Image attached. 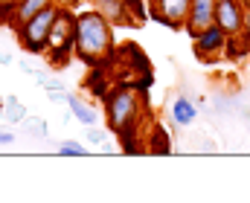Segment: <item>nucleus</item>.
I'll return each instance as SVG.
<instances>
[{
  "mask_svg": "<svg viewBox=\"0 0 250 203\" xmlns=\"http://www.w3.org/2000/svg\"><path fill=\"white\" fill-rule=\"evenodd\" d=\"M76 58L87 67L114 64L117 58L114 23L96 9H84L76 18Z\"/></svg>",
  "mask_w": 250,
  "mask_h": 203,
  "instance_id": "f257e3e1",
  "label": "nucleus"
},
{
  "mask_svg": "<svg viewBox=\"0 0 250 203\" xmlns=\"http://www.w3.org/2000/svg\"><path fill=\"white\" fill-rule=\"evenodd\" d=\"M102 102H105L108 128H111L114 134H123L128 128H140V125H143L146 105L140 102V93H137L131 84H123V81L114 84Z\"/></svg>",
  "mask_w": 250,
  "mask_h": 203,
  "instance_id": "f03ea898",
  "label": "nucleus"
},
{
  "mask_svg": "<svg viewBox=\"0 0 250 203\" xmlns=\"http://www.w3.org/2000/svg\"><path fill=\"white\" fill-rule=\"evenodd\" d=\"M76 9H64L59 6V18L53 23L50 32V47H47V64L50 70H64L73 58H76Z\"/></svg>",
  "mask_w": 250,
  "mask_h": 203,
  "instance_id": "7ed1b4c3",
  "label": "nucleus"
},
{
  "mask_svg": "<svg viewBox=\"0 0 250 203\" xmlns=\"http://www.w3.org/2000/svg\"><path fill=\"white\" fill-rule=\"evenodd\" d=\"M56 18H59V6L53 3V6L41 9L38 15H32L21 29H15V35H18V41H21L23 53H29V55H47L50 32H53Z\"/></svg>",
  "mask_w": 250,
  "mask_h": 203,
  "instance_id": "20e7f679",
  "label": "nucleus"
},
{
  "mask_svg": "<svg viewBox=\"0 0 250 203\" xmlns=\"http://www.w3.org/2000/svg\"><path fill=\"white\" fill-rule=\"evenodd\" d=\"M227 38H230V35H227L218 23H212V26H207L201 35H195V38H192V53H195L204 64H215V61H221V58H224Z\"/></svg>",
  "mask_w": 250,
  "mask_h": 203,
  "instance_id": "39448f33",
  "label": "nucleus"
},
{
  "mask_svg": "<svg viewBox=\"0 0 250 203\" xmlns=\"http://www.w3.org/2000/svg\"><path fill=\"white\" fill-rule=\"evenodd\" d=\"M192 0H148V18L169 29H184Z\"/></svg>",
  "mask_w": 250,
  "mask_h": 203,
  "instance_id": "423d86ee",
  "label": "nucleus"
},
{
  "mask_svg": "<svg viewBox=\"0 0 250 203\" xmlns=\"http://www.w3.org/2000/svg\"><path fill=\"white\" fill-rule=\"evenodd\" d=\"M245 12H248L245 0H215V23L227 35H242V29H245Z\"/></svg>",
  "mask_w": 250,
  "mask_h": 203,
  "instance_id": "0eeeda50",
  "label": "nucleus"
},
{
  "mask_svg": "<svg viewBox=\"0 0 250 203\" xmlns=\"http://www.w3.org/2000/svg\"><path fill=\"white\" fill-rule=\"evenodd\" d=\"M215 23V0H192V6H189V18H187V29L189 38H195V35H201L207 26H212Z\"/></svg>",
  "mask_w": 250,
  "mask_h": 203,
  "instance_id": "6e6552de",
  "label": "nucleus"
},
{
  "mask_svg": "<svg viewBox=\"0 0 250 203\" xmlns=\"http://www.w3.org/2000/svg\"><path fill=\"white\" fill-rule=\"evenodd\" d=\"M146 151L154 157H169L172 154V136L160 122H151L146 131Z\"/></svg>",
  "mask_w": 250,
  "mask_h": 203,
  "instance_id": "1a4fd4ad",
  "label": "nucleus"
},
{
  "mask_svg": "<svg viewBox=\"0 0 250 203\" xmlns=\"http://www.w3.org/2000/svg\"><path fill=\"white\" fill-rule=\"evenodd\" d=\"M111 64H99V67H90V73L82 78V87L90 90L96 99H105L108 90H111V73H108Z\"/></svg>",
  "mask_w": 250,
  "mask_h": 203,
  "instance_id": "9d476101",
  "label": "nucleus"
},
{
  "mask_svg": "<svg viewBox=\"0 0 250 203\" xmlns=\"http://www.w3.org/2000/svg\"><path fill=\"white\" fill-rule=\"evenodd\" d=\"M93 9L102 12L114 26H131V20H128V9H125V0H93Z\"/></svg>",
  "mask_w": 250,
  "mask_h": 203,
  "instance_id": "9b49d317",
  "label": "nucleus"
},
{
  "mask_svg": "<svg viewBox=\"0 0 250 203\" xmlns=\"http://www.w3.org/2000/svg\"><path fill=\"white\" fill-rule=\"evenodd\" d=\"M56 0H18V9H15V15H12V20H9V26L12 29H21L32 15H38L41 9H47V6H53Z\"/></svg>",
  "mask_w": 250,
  "mask_h": 203,
  "instance_id": "f8f14e48",
  "label": "nucleus"
},
{
  "mask_svg": "<svg viewBox=\"0 0 250 203\" xmlns=\"http://www.w3.org/2000/svg\"><path fill=\"white\" fill-rule=\"evenodd\" d=\"M195 116H198V105L187 99V96H178L175 102H172V122L178 125V128H187L195 122Z\"/></svg>",
  "mask_w": 250,
  "mask_h": 203,
  "instance_id": "ddd939ff",
  "label": "nucleus"
},
{
  "mask_svg": "<svg viewBox=\"0 0 250 203\" xmlns=\"http://www.w3.org/2000/svg\"><path fill=\"white\" fill-rule=\"evenodd\" d=\"M67 108H70L73 119H76V122H82L84 128H87V125H96V122H99V113H96V111H93L90 105H84V102H82V99H79L76 93H70V96H67Z\"/></svg>",
  "mask_w": 250,
  "mask_h": 203,
  "instance_id": "4468645a",
  "label": "nucleus"
},
{
  "mask_svg": "<svg viewBox=\"0 0 250 203\" xmlns=\"http://www.w3.org/2000/svg\"><path fill=\"white\" fill-rule=\"evenodd\" d=\"M250 55V41L245 35H230L227 38V47H224V58L230 61H242Z\"/></svg>",
  "mask_w": 250,
  "mask_h": 203,
  "instance_id": "2eb2a0df",
  "label": "nucleus"
},
{
  "mask_svg": "<svg viewBox=\"0 0 250 203\" xmlns=\"http://www.w3.org/2000/svg\"><path fill=\"white\" fill-rule=\"evenodd\" d=\"M3 119L9 125H23L26 122V105L15 96H6V111H3Z\"/></svg>",
  "mask_w": 250,
  "mask_h": 203,
  "instance_id": "dca6fc26",
  "label": "nucleus"
},
{
  "mask_svg": "<svg viewBox=\"0 0 250 203\" xmlns=\"http://www.w3.org/2000/svg\"><path fill=\"white\" fill-rule=\"evenodd\" d=\"M125 9H128V20L131 26H143L148 20V6L143 0H125Z\"/></svg>",
  "mask_w": 250,
  "mask_h": 203,
  "instance_id": "f3484780",
  "label": "nucleus"
},
{
  "mask_svg": "<svg viewBox=\"0 0 250 203\" xmlns=\"http://www.w3.org/2000/svg\"><path fill=\"white\" fill-rule=\"evenodd\" d=\"M23 131H26L29 136H38V139H47V136H50L47 122H44V119H38V116H26V122H23Z\"/></svg>",
  "mask_w": 250,
  "mask_h": 203,
  "instance_id": "a211bd4d",
  "label": "nucleus"
},
{
  "mask_svg": "<svg viewBox=\"0 0 250 203\" xmlns=\"http://www.w3.org/2000/svg\"><path fill=\"white\" fill-rule=\"evenodd\" d=\"M44 87H47L44 93H47V99H50L53 105H62V102H67V96H70V93L64 90L62 84H59V81H47Z\"/></svg>",
  "mask_w": 250,
  "mask_h": 203,
  "instance_id": "6ab92c4d",
  "label": "nucleus"
},
{
  "mask_svg": "<svg viewBox=\"0 0 250 203\" xmlns=\"http://www.w3.org/2000/svg\"><path fill=\"white\" fill-rule=\"evenodd\" d=\"M84 139H87L90 145L105 148V145H108V131H105V128H99V125H87V134H84Z\"/></svg>",
  "mask_w": 250,
  "mask_h": 203,
  "instance_id": "aec40b11",
  "label": "nucleus"
},
{
  "mask_svg": "<svg viewBox=\"0 0 250 203\" xmlns=\"http://www.w3.org/2000/svg\"><path fill=\"white\" fill-rule=\"evenodd\" d=\"M59 154L62 157H84V145L76 142V139H67V142L59 145Z\"/></svg>",
  "mask_w": 250,
  "mask_h": 203,
  "instance_id": "412c9836",
  "label": "nucleus"
},
{
  "mask_svg": "<svg viewBox=\"0 0 250 203\" xmlns=\"http://www.w3.org/2000/svg\"><path fill=\"white\" fill-rule=\"evenodd\" d=\"M56 6H64V9H79L82 0H56Z\"/></svg>",
  "mask_w": 250,
  "mask_h": 203,
  "instance_id": "4be33fe9",
  "label": "nucleus"
},
{
  "mask_svg": "<svg viewBox=\"0 0 250 203\" xmlns=\"http://www.w3.org/2000/svg\"><path fill=\"white\" fill-rule=\"evenodd\" d=\"M242 35L250 41V6H248V12H245V29H242Z\"/></svg>",
  "mask_w": 250,
  "mask_h": 203,
  "instance_id": "5701e85b",
  "label": "nucleus"
},
{
  "mask_svg": "<svg viewBox=\"0 0 250 203\" xmlns=\"http://www.w3.org/2000/svg\"><path fill=\"white\" fill-rule=\"evenodd\" d=\"M12 142H15V136L9 131H0V145H12Z\"/></svg>",
  "mask_w": 250,
  "mask_h": 203,
  "instance_id": "b1692460",
  "label": "nucleus"
},
{
  "mask_svg": "<svg viewBox=\"0 0 250 203\" xmlns=\"http://www.w3.org/2000/svg\"><path fill=\"white\" fill-rule=\"evenodd\" d=\"M0 64H12V55L9 53H0Z\"/></svg>",
  "mask_w": 250,
  "mask_h": 203,
  "instance_id": "393cba45",
  "label": "nucleus"
},
{
  "mask_svg": "<svg viewBox=\"0 0 250 203\" xmlns=\"http://www.w3.org/2000/svg\"><path fill=\"white\" fill-rule=\"evenodd\" d=\"M3 111H6V99L0 96V116H3Z\"/></svg>",
  "mask_w": 250,
  "mask_h": 203,
  "instance_id": "a878e982",
  "label": "nucleus"
},
{
  "mask_svg": "<svg viewBox=\"0 0 250 203\" xmlns=\"http://www.w3.org/2000/svg\"><path fill=\"white\" fill-rule=\"evenodd\" d=\"M245 3H248V6H250V0H245Z\"/></svg>",
  "mask_w": 250,
  "mask_h": 203,
  "instance_id": "bb28decb",
  "label": "nucleus"
}]
</instances>
